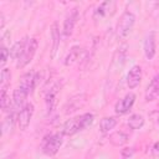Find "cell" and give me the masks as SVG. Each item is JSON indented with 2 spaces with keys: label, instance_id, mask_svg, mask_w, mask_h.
<instances>
[{
  "label": "cell",
  "instance_id": "20",
  "mask_svg": "<svg viewBox=\"0 0 159 159\" xmlns=\"http://www.w3.org/2000/svg\"><path fill=\"white\" fill-rule=\"evenodd\" d=\"M81 51H82V48H80L78 46H75V47L70 51V53L67 55V57H66V60H65V65L70 66V65H73L75 62H77V61L80 60Z\"/></svg>",
  "mask_w": 159,
  "mask_h": 159
},
{
  "label": "cell",
  "instance_id": "1",
  "mask_svg": "<svg viewBox=\"0 0 159 159\" xmlns=\"http://www.w3.org/2000/svg\"><path fill=\"white\" fill-rule=\"evenodd\" d=\"M94 116L92 113H84L81 116H77L75 118L67 119L62 125V134L65 135H73L87 127H89L93 122Z\"/></svg>",
  "mask_w": 159,
  "mask_h": 159
},
{
  "label": "cell",
  "instance_id": "7",
  "mask_svg": "<svg viewBox=\"0 0 159 159\" xmlns=\"http://www.w3.org/2000/svg\"><path fill=\"white\" fill-rule=\"evenodd\" d=\"M77 19H78V10L77 9H72L68 15L66 16L65 19V22H63V29H62V35L65 39H67L68 36L72 35V31H73V27L77 22Z\"/></svg>",
  "mask_w": 159,
  "mask_h": 159
},
{
  "label": "cell",
  "instance_id": "11",
  "mask_svg": "<svg viewBox=\"0 0 159 159\" xmlns=\"http://www.w3.org/2000/svg\"><path fill=\"white\" fill-rule=\"evenodd\" d=\"M144 55L147 60H152L155 56V34L152 31L144 40Z\"/></svg>",
  "mask_w": 159,
  "mask_h": 159
},
{
  "label": "cell",
  "instance_id": "19",
  "mask_svg": "<svg viewBox=\"0 0 159 159\" xmlns=\"http://www.w3.org/2000/svg\"><path fill=\"white\" fill-rule=\"evenodd\" d=\"M51 36H52V56H55L56 55V51H57V48L60 46V30H58L57 22H55L52 25Z\"/></svg>",
  "mask_w": 159,
  "mask_h": 159
},
{
  "label": "cell",
  "instance_id": "10",
  "mask_svg": "<svg viewBox=\"0 0 159 159\" xmlns=\"http://www.w3.org/2000/svg\"><path fill=\"white\" fill-rule=\"evenodd\" d=\"M35 84H36V73L34 71H30V72H26L21 77V81H20L19 87H21L24 91H26L27 93H30V92H32Z\"/></svg>",
  "mask_w": 159,
  "mask_h": 159
},
{
  "label": "cell",
  "instance_id": "8",
  "mask_svg": "<svg viewBox=\"0 0 159 159\" xmlns=\"http://www.w3.org/2000/svg\"><path fill=\"white\" fill-rule=\"evenodd\" d=\"M159 96V73L155 75L152 81L149 82L147 89H145V101L147 102H152L154 99H157Z\"/></svg>",
  "mask_w": 159,
  "mask_h": 159
},
{
  "label": "cell",
  "instance_id": "4",
  "mask_svg": "<svg viewBox=\"0 0 159 159\" xmlns=\"http://www.w3.org/2000/svg\"><path fill=\"white\" fill-rule=\"evenodd\" d=\"M36 50H37V40L36 39H29L27 40V43H26V46L24 48V52L17 58L16 66L19 68H22L26 65H29L32 61V58H34V56L36 53Z\"/></svg>",
  "mask_w": 159,
  "mask_h": 159
},
{
  "label": "cell",
  "instance_id": "24",
  "mask_svg": "<svg viewBox=\"0 0 159 159\" xmlns=\"http://www.w3.org/2000/svg\"><path fill=\"white\" fill-rule=\"evenodd\" d=\"M9 56H10V51H9L5 46H2V47H1V65H2V66L6 63Z\"/></svg>",
  "mask_w": 159,
  "mask_h": 159
},
{
  "label": "cell",
  "instance_id": "21",
  "mask_svg": "<svg viewBox=\"0 0 159 159\" xmlns=\"http://www.w3.org/2000/svg\"><path fill=\"white\" fill-rule=\"evenodd\" d=\"M0 106L4 112H6L10 107V96L7 94V87L1 88V96H0Z\"/></svg>",
  "mask_w": 159,
  "mask_h": 159
},
{
  "label": "cell",
  "instance_id": "13",
  "mask_svg": "<svg viewBox=\"0 0 159 159\" xmlns=\"http://www.w3.org/2000/svg\"><path fill=\"white\" fill-rule=\"evenodd\" d=\"M116 6V2L114 1H104L102 4L98 5V7L94 10V19L98 20V19H102L104 16H107L109 14V10L111 7H114Z\"/></svg>",
  "mask_w": 159,
  "mask_h": 159
},
{
  "label": "cell",
  "instance_id": "23",
  "mask_svg": "<svg viewBox=\"0 0 159 159\" xmlns=\"http://www.w3.org/2000/svg\"><path fill=\"white\" fill-rule=\"evenodd\" d=\"M14 118H15L14 112H11V113L6 117V119H5V120H4V123H2L4 133L6 132V129H10V130H11V128H12V125H14Z\"/></svg>",
  "mask_w": 159,
  "mask_h": 159
},
{
  "label": "cell",
  "instance_id": "12",
  "mask_svg": "<svg viewBox=\"0 0 159 159\" xmlns=\"http://www.w3.org/2000/svg\"><path fill=\"white\" fill-rule=\"evenodd\" d=\"M27 92L24 91L21 87H16V89H14V93H12V102H14V107L16 109H21L24 106H25V101H26V97H27Z\"/></svg>",
  "mask_w": 159,
  "mask_h": 159
},
{
  "label": "cell",
  "instance_id": "3",
  "mask_svg": "<svg viewBox=\"0 0 159 159\" xmlns=\"http://www.w3.org/2000/svg\"><path fill=\"white\" fill-rule=\"evenodd\" d=\"M134 22H135L134 14L130 11H124L117 24V35L119 37H125L133 29Z\"/></svg>",
  "mask_w": 159,
  "mask_h": 159
},
{
  "label": "cell",
  "instance_id": "25",
  "mask_svg": "<svg viewBox=\"0 0 159 159\" xmlns=\"http://www.w3.org/2000/svg\"><path fill=\"white\" fill-rule=\"evenodd\" d=\"M132 153H133V149H132V148H125V149H123V152H122L123 157H128V155H132Z\"/></svg>",
  "mask_w": 159,
  "mask_h": 159
},
{
  "label": "cell",
  "instance_id": "5",
  "mask_svg": "<svg viewBox=\"0 0 159 159\" xmlns=\"http://www.w3.org/2000/svg\"><path fill=\"white\" fill-rule=\"evenodd\" d=\"M32 114H34V104L32 103H26L17 113V125L21 130H25L30 122H31V118H32Z\"/></svg>",
  "mask_w": 159,
  "mask_h": 159
},
{
  "label": "cell",
  "instance_id": "14",
  "mask_svg": "<svg viewBox=\"0 0 159 159\" xmlns=\"http://www.w3.org/2000/svg\"><path fill=\"white\" fill-rule=\"evenodd\" d=\"M109 142L114 147H122L128 142V135L124 132L118 130V132H114L109 135Z\"/></svg>",
  "mask_w": 159,
  "mask_h": 159
},
{
  "label": "cell",
  "instance_id": "18",
  "mask_svg": "<svg viewBox=\"0 0 159 159\" xmlns=\"http://www.w3.org/2000/svg\"><path fill=\"white\" fill-rule=\"evenodd\" d=\"M127 124H128V127L130 129H134V130L135 129H140L143 127V124H144V118H143L142 114H132L128 118Z\"/></svg>",
  "mask_w": 159,
  "mask_h": 159
},
{
  "label": "cell",
  "instance_id": "15",
  "mask_svg": "<svg viewBox=\"0 0 159 159\" xmlns=\"http://www.w3.org/2000/svg\"><path fill=\"white\" fill-rule=\"evenodd\" d=\"M27 40L29 39H22V40H20V41H17V42L14 43V46L10 48V57L11 58H14V60L17 61V58L24 52V48H25V46L27 43Z\"/></svg>",
  "mask_w": 159,
  "mask_h": 159
},
{
  "label": "cell",
  "instance_id": "2",
  "mask_svg": "<svg viewBox=\"0 0 159 159\" xmlns=\"http://www.w3.org/2000/svg\"><path fill=\"white\" fill-rule=\"evenodd\" d=\"M62 143H63L62 134L55 133V134H50V135L43 138L41 148H42V152L46 155H55L60 150Z\"/></svg>",
  "mask_w": 159,
  "mask_h": 159
},
{
  "label": "cell",
  "instance_id": "16",
  "mask_svg": "<svg viewBox=\"0 0 159 159\" xmlns=\"http://www.w3.org/2000/svg\"><path fill=\"white\" fill-rule=\"evenodd\" d=\"M57 94H58V86L51 87V89L47 92V94H46V104H47L48 112L53 111V108L56 106V102H57Z\"/></svg>",
  "mask_w": 159,
  "mask_h": 159
},
{
  "label": "cell",
  "instance_id": "17",
  "mask_svg": "<svg viewBox=\"0 0 159 159\" xmlns=\"http://www.w3.org/2000/svg\"><path fill=\"white\" fill-rule=\"evenodd\" d=\"M117 125V119L114 117H104L99 122V130L102 133H108Z\"/></svg>",
  "mask_w": 159,
  "mask_h": 159
},
{
  "label": "cell",
  "instance_id": "22",
  "mask_svg": "<svg viewBox=\"0 0 159 159\" xmlns=\"http://www.w3.org/2000/svg\"><path fill=\"white\" fill-rule=\"evenodd\" d=\"M10 78H11V73L7 68H2L1 71V88L7 87V84L10 83Z\"/></svg>",
  "mask_w": 159,
  "mask_h": 159
},
{
  "label": "cell",
  "instance_id": "26",
  "mask_svg": "<svg viewBox=\"0 0 159 159\" xmlns=\"http://www.w3.org/2000/svg\"><path fill=\"white\" fill-rule=\"evenodd\" d=\"M0 17H1V25H0V27L2 29V27H4V24H5V20H4V14H2V12L0 14Z\"/></svg>",
  "mask_w": 159,
  "mask_h": 159
},
{
  "label": "cell",
  "instance_id": "9",
  "mask_svg": "<svg viewBox=\"0 0 159 159\" xmlns=\"http://www.w3.org/2000/svg\"><path fill=\"white\" fill-rule=\"evenodd\" d=\"M140 81H142V67L133 66L127 75V86L129 88H135L139 86Z\"/></svg>",
  "mask_w": 159,
  "mask_h": 159
},
{
  "label": "cell",
  "instance_id": "6",
  "mask_svg": "<svg viewBox=\"0 0 159 159\" xmlns=\"http://www.w3.org/2000/svg\"><path fill=\"white\" fill-rule=\"evenodd\" d=\"M135 102V94L134 93H127L123 98H120L116 106H114V112L117 114H125L130 111Z\"/></svg>",
  "mask_w": 159,
  "mask_h": 159
}]
</instances>
